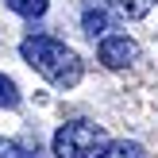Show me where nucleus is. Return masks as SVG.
I'll list each match as a JSON object with an SVG mask.
<instances>
[{
	"mask_svg": "<svg viewBox=\"0 0 158 158\" xmlns=\"http://www.w3.org/2000/svg\"><path fill=\"white\" fill-rule=\"evenodd\" d=\"M0 158H35V151H31V147L12 143V139H0Z\"/></svg>",
	"mask_w": 158,
	"mask_h": 158,
	"instance_id": "1a4fd4ad",
	"label": "nucleus"
},
{
	"mask_svg": "<svg viewBox=\"0 0 158 158\" xmlns=\"http://www.w3.org/2000/svg\"><path fill=\"white\" fill-rule=\"evenodd\" d=\"M19 54H23V62H27L31 69H39V73L54 85V89H73V85L81 81V58H77L66 43H58V39H50V35L23 39Z\"/></svg>",
	"mask_w": 158,
	"mask_h": 158,
	"instance_id": "f257e3e1",
	"label": "nucleus"
},
{
	"mask_svg": "<svg viewBox=\"0 0 158 158\" xmlns=\"http://www.w3.org/2000/svg\"><path fill=\"white\" fill-rule=\"evenodd\" d=\"M135 58H139V46L131 43L127 35H108L104 43H100V62H104L108 69H127Z\"/></svg>",
	"mask_w": 158,
	"mask_h": 158,
	"instance_id": "7ed1b4c3",
	"label": "nucleus"
},
{
	"mask_svg": "<svg viewBox=\"0 0 158 158\" xmlns=\"http://www.w3.org/2000/svg\"><path fill=\"white\" fill-rule=\"evenodd\" d=\"M8 8H12L15 15H27V19H39V15L46 12V0H8Z\"/></svg>",
	"mask_w": 158,
	"mask_h": 158,
	"instance_id": "39448f33",
	"label": "nucleus"
},
{
	"mask_svg": "<svg viewBox=\"0 0 158 158\" xmlns=\"http://www.w3.org/2000/svg\"><path fill=\"white\" fill-rule=\"evenodd\" d=\"M81 27H85V35H93V39L108 31V8H104V0H89V4H85Z\"/></svg>",
	"mask_w": 158,
	"mask_h": 158,
	"instance_id": "20e7f679",
	"label": "nucleus"
},
{
	"mask_svg": "<svg viewBox=\"0 0 158 158\" xmlns=\"http://www.w3.org/2000/svg\"><path fill=\"white\" fill-rule=\"evenodd\" d=\"M108 147L112 143H108L104 127L85 123V120L62 123L58 135H54V158H100Z\"/></svg>",
	"mask_w": 158,
	"mask_h": 158,
	"instance_id": "f03ea898",
	"label": "nucleus"
},
{
	"mask_svg": "<svg viewBox=\"0 0 158 158\" xmlns=\"http://www.w3.org/2000/svg\"><path fill=\"white\" fill-rule=\"evenodd\" d=\"M19 104V89L12 85V77L0 73V108H15Z\"/></svg>",
	"mask_w": 158,
	"mask_h": 158,
	"instance_id": "6e6552de",
	"label": "nucleus"
},
{
	"mask_svg": "<svg viewBox=\"0 0 158 158\" xmlns=\"http://www.w3.org/2000/svg\"><path fill=\"white\" fill-rule=\"evenodd\" d=\"M116 8H120L127 19H143V15L154 8V0H116Z\"/></svg>",
	"mask_w": 158,
	"mask_h": 158,
	"instance_id": "423d86ee",
	"label": "nucleus"
},
{
	"mask_svg": "<svg viewBox=\"0 0 158 158\" xmlns=\"http://www.w3.org/2000/svg\"><path fill=\"white\" fill-rule=\"evenodd\" d=\"M100 158H147V151L139 143H112Z\"/></svg>",
	"mask_w": 158,
	"mask_h": 158,
	"instance_id": "0eeeda50",
	"label": "nucleus"
}]
</instances>
